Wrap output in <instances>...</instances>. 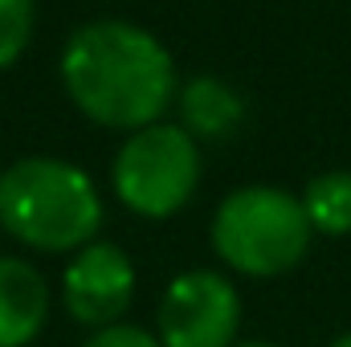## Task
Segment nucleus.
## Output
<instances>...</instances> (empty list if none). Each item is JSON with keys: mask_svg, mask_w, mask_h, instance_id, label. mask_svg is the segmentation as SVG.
<instances>
[{"mask_svg": "<svg viewBox=\"0 0 351 347\" xmlns=\"http://www.w3.org/2000/svg\"><path fill=\"white\" fill-rule=\"evenodd\" d=\"M62 86L98 127L143 131L176 94V66L160 37L127 21L82 25L62 53Z\"/></svg>", "mask_w": 351, "mask_h": 347, "instance_id": "obj_1", "label": "nucleus"}, {"mask_svg": "<svg viewBox=\"0 0 351 347\" xmlns=\"http://www.w3.org/2000/svg\"><path fill=\"white\" fill-rule=\"evenodd\" d=\"M102 196L78 164L29 156L0 172V229L33 254H78L98 241Z\"/></svg>", "mask_w": 351, "mask_h": 347, "instance_id": "obj_2", "label": "nucleus"}, {"mask_svg": "<svg viewBox=\"0 0 351 347\" xmlns=\"http://www.w3.org/2000/svg\"><path fill=\"white\" fill-rule=\"evenodd\" d=\"M311 221L302 208V196L274 188V184H250L229 192L208 225L213 254L233 274L245 278H282L290 274L311 250Z\"/></svg>", "mask_w": 351, "mask_h": 347, "instance_id": "obj_3", "label": "nucleus"}, {"mask_svg": "<svg viewBox=\"0 0 351 347\" xmlns=\"http://www.w3.org/2000/svg\"><path fill=\"white\" fill-rule=\"evenodd\" d=\"M110 184L135 217L168 221L200 184V147L180 123H152L131 131L110 164Z\"/></svg>", "mask_w": 351, "mask_h": 347, "instance_id": "obj_4", "label": "nucleus"}, {"mask_svg": "<svg viewBox=\"0 0 351 347\" xmlns=\"http://www.w3.org/2000/svg\"><path fill=\"white\" fill-rule=\"evenodd\" d=\"M241 331V294L221 270H184L160 294V347H233Z\"/></svg>", "mask_w": 351, "mask_h": 347, "instance_id": "obj_5", "label": "nucleus"}, {"mask_svg": "<svg viewBox=\"0 0 351 347\" xmlns=\"http://www.w3.org/2000/svg\"><path fill=\"white\" fill-rule=\"evenodd\" d=\"M135 298V261L114 241H90L62 270V307L90 331L127 323Z\"/></svg>", "mask_w": 351, "mask_h": 347, "instance_id": "obj_6", "label": "nucleus"}, {"mask_svg": "<svg viewBox=\"0 0 351 347\" xmlns=\"http://www.w3.org/2000/svg\"><path fill=\"white\" fill-rule=\"evenodd\" d=\"M49 282L29 258L0 254V347H29L49 323Z\"/></svg>", "mask_w": 351, "mask_h": 347, "instance_id": "obj_7", "label": "nucleus"}, {"mask_svg": "<svg viewBox=\"0 0 351 347\" xmlns=\"http://www.w3.org/2000/svg\"><path fill=\"white\" fill-rule=\"evenodd\" d=\"M180 115H184V131L196 139H221L233 135L245 106L237 98V90L225 86L221 78H192L188 86L180 90Z\"/></svg>", "mask_w": 351, "mask_h": 347, "instance_id": "obj_8", "label": "nucleus"}, {"mask_svg": "<svg viewBox=\"0 0 351 347\" xmlns=\"http://www.w3.org/2000/svg\"><path fill=\"white\" fill-rule=\"evenodd\" d=\"M302 208L315 233L323 237H348L351 233V172L335 168V172L315 176L302 192Z\"/></svg>", "mask_w": 351, "mask_h": 347, "instance_id": "obj_9", "label": "nucleus"}, {"mask_svg": "<svg viewBox=\"0 0 351 347\" xmlns=\"http://www.w3.org/2000/svg\"><path fill=\"white\" fill-rule=\"evenodd\" d=\"M33 37V0H0V70H8Z\"/></svg>", "mask_w": 351, "mask_h": 347, "instance_id": "obj_10", "label": "nucleus"}, {"mask_svg": "<svg viewBox=\"0 0 351 347\" xmlns=\"http://www.w3.org/2000/svg\"><path fill=\"white\" fill-rule=\"evenodd\" d=\"M82 347H160V339H156V331H147L139 323H114V327L90 331Z\"/></svg>", "mask_w": 351, "mask_h": 347, "instance_id": "obj_11", "label": "nucleus"}, {"mask_svg": "<svg viewBox=\"0 0 351 347\" xmlns=\"http://www.w3.org/2000/svg\"><path fill=\"white\" fill-rule=\"evenodd\" d=\"M233 347H278V344H265V339H241V344H233Z\"/></svg>", "mask_w": 351, "mask_h": 347, "instance_id": "obj_12", "label": "nucleus"}, {"mask_svg": "<svg viewBox=\"0 0 351 347\" xmlns=\"http://www.w3.org/2000/svg\"><path fill=\"white\" fill-rule=\"evenodd\" d=\"M331 347H351V331H343V335H339V339H335Z\"/></svg>", "mask_w": 351, "mask_h": 347, "instance_id": "obj_13", "label": "nucleus"}]
</instances>
